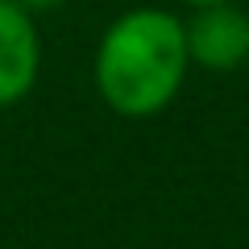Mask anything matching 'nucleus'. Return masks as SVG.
<instances>
[{"label": "nucleus", "mask_w": 249, "mask_h": 249, "mask_svg": "<svg viewBox=\"0 0 249 249\" xmlns=\"http://www.w3.org/2000/svg\"><path fill=\"white\" fill-rule=\"evenodd\" d=\"M183 4H191V9H208V4H229V0H183Z\"/></svg>", "instance_id": "obj_5"}, {"label": "nucleus", "mask_w": 249, "mask_h": 249, "mask_svg": "<svg viewBox=\"0 0 249 249\" xmlns=\"http://www.w3.org/2000/svg\"><path fill=\"white\" fill-rule=\"evenodd\" d=\"M17 4H25L29 13H50V9H58L62 0H17Z\"/></svg>", "instance_id": "obj_4"}, {"label": "nucleus", "mask_w": 249, "mask_h": 249, "mask_svg": "<svg viewBox=\"0 0 249 249\" xmlns=\"http://www.w3.org/2000/svg\"><path fill=\"white\" fill-rule=\"evenodd\" d=\"M187 54L204 71H237L249 58V13L237 4H208L187 21Z\"/></svg>", "instance_id": "obj_2"}, {"label": "nucleus", "mask_w": 249, "mask_h": 249, "mask_svg": "<svg viewBox=\"0 0 249 249\" xmlns=\"http://www.w3.org/2000/svg\"><path fill=\"white\" fill-rule=\"evenodd\" d=\"M96 91L121 116H154L178 96L191 54L187 25L166 9L121 13L96 46Z\"/></svg>", "instance_id": "obj_1"}, {"label": "nucleus", "mask_w": 249, "mask_h": 249, "mask_svg": "<svg viewBox=\"0 0 249 249\" xmlns=\"http://www.w3.org/2000/svg\"><path fill=\"white\" fill-rule=\"evenodd\" d=\"M42 71V42L34 13L17 0H0V108L17 104L34 91Z\"/></svg>", "instance_id": "obj_3"}]
</instances>
